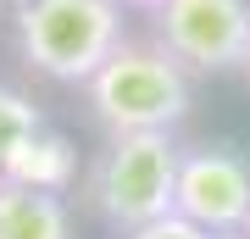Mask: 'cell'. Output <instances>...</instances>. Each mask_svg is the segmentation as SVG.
<instances>
[{"instance_id":"obj_1","label":"cell","mask_w":250,"mask_h":239,"mask_svg":"<svg viewBox=\"0 0 250 239\" xmlns=\"http://www.w3.org/2000/svg\"><path fill=\"white\" fill-rule=\"evenodd\" d=\"M89 117L106 133H172L195 106V72L167 56L150 34H128L106 67L83 84Z\"/></svg>"},{"instance_id":"obj_2","label":"cell","mask_w":250,"mask_h":239,"mask_svg":"<svg viewBox=\"0 0 250 239\" xmlns=\"http://www.w3.org/2000/svg\"><path fill=\"white\" fill-rule=\"evenodd\" d=\"M178 161L184 145L172 133H106V145L83 167V206L111 234H134L172 212Z\"/></svg>"},{"instance_id":"obj_3","label":"cell","mask_w":250,"mask_h":239,"mask_svg":"<svg viewBox=\"0 0 250 239\" xmlns=\"http://www.w3.org/2000/svg\"><path fill=\"white\" fill-rule=\"evenodd\" d=\"M11 39L39 78L83 89L128 39V11L117 0H34L11 17Z\"/></svg>"},{"instance_id":"obj_4","label":"cell","mask_w":250,"mask_h":239,"mask_svg":"<svg viewBox=\"0 0 250 239\" xmlns=\"http://www.w3.org/2000/svg\"><path fill=\"white\" fill-rule=\"evenodd\" d=\"M150 39L195 72H239L250 56V0H161L150 11Z\"/></svg>"},{"instance_id":"obj_5","label":"cell","mask_w":250,"mask_h":239,"mask_svg":"<svg viewBox=\"0 0 250 239\" xmlns=\"http://www.w3.org/2000/svg\"><path fill=\"white\" fill-rule=\"evenodd\" d=\"M172 212L206 234H245L250 222V161L228 145H184Z\"/></svg>"},{"instance_id":"obj_6","label":"cell","mask_w":250,"mask_h":239,"mask_svg":"<svg viewBox=\"0 0 250 239\" xmlns=\"http://www.w3.org/2000/svg\"><path fill=\"white\" fill-rule=\"evenodd\" d=\"M0 239H72V206L67 195L17 184L0 173Z\"/></svg>"},{"instance_id":"obj_7","label":"cell","mask_w":250,"mask_h":239,"mask_svg":"<svg viewBox=\"0 0 250 239\" xmlns=\"http://www.w3.org/2000/svg\"><path fill=\"white\" fill-rule=\"evenodd\" d=\"M72 173H78V151H72V139L56 133V128H39L34 139L6 161V178L34 184V189H50V195H67Z\"/></svg>"},{"instance_id":"obj_8","label":"cell","mask_w":250,"mask_h":239,"mask_svg":"<svg viewBox=\"0 0 250 239\" xmlns=\"http://www.w3.org/2000/svg\"><path fill=\"white\" fill-rule=\"evenodd\" d=\"M39 128H45V111H39L34 100L22 95V89L0 84V173H6V161L17 156Z\"/></svg>"},{"instance_id":"obj_9","label":"cell","mask_w":250,"mask_h":239,"mask_svg":"<svg viewBox=\"0 0 250 239\" xmlns=\"http://www.w3.org/2000/svg\"><path fill=\"white\" fill-rule=\"evenodd\" d=\"M123 239H217V234H206L200 222H189V217H178V212H167V217L145 222V228H134V234H123Z\"/></svg>"},{"instance_id":"obj_10","label":"cell","mask_w":250,"mask_h":239,"mask_svg":"<svg viewBox=\"0 0 250 239\" xmlns=\"http://www.w3.org/2000/svg\"><path fill=\"white\" fill-rule=\"evenodd\" d=\"M117 6H123V11H145V17H150V11L161 6V0H117Z\"/></svg>"},{"instance_id":"obj_11","label":"cell","mask_w":250,"mask_h":239,"mask_svg":"<svg viewBox=\"0 0 250 239\" xmlns=\"http://www.w3.org/2000/svg\"><path fill=\"white\" fill-rule=\"evenodd\" d=\"M22 6H34V0H0V11H6V17H17Z\"/></svg>"},{"instance_id":"obj_12","label":"cell","mask_w":250,"mask_h":239,"mask_svg":"<svg viewBox=\"0 0 250 239\" xmlns=\"http://www.w3.org/2000/svg\"><path fill=\"white\" fill-rule=\"evenodd\" d=\"M217 239H245V234H217Z\"/></svg>"},{"instance_id":"obj_13","label":"cell","mask_w":250,"mask_h":239,"mask_svg":"<svg viewBox=\"0 0 250 239\" xmlns=\"http://www.w3.org/2000/svg\"><path fill=\"white\" fill-rule=\"evenodd\" d=\"M239 72H245V78H250V56H245V67H239Z\"/></svg>"},{"instance_id":"obj_14","label":"cell","mask_w":250,"mask_h":239,"mask_svg":"<svg viewBox=\"0 0 250 239\" xmlns=\"http://www.w3.org/2000/svg\"><path fill=\"white\" fill-rule=\"evenodd\" d=\"M245 239H250V222H245Z\"/></svg>"}]
</instances>
